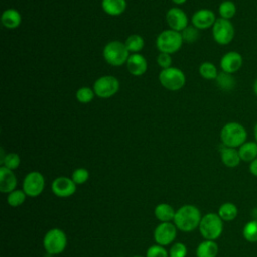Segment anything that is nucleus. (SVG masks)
<instances>
[{"label":"nucleus","instance_id":"nucleus-1","mask_svg":"<svg viewBox=\"0 0 257 257\" xmlns=\"http://www.w3.org/2000/svg\"><path fill=\"white\" fill-rule=\"evenodd\" d=\"M202 216L200 210L194 205H184L175 214L174 224L180 231L191 232L199 228Z\"/></svg>","mask_w":257,"mask_h":257},{"label":"nucleus","instance_id":"nucleus-2","mask_svg":"<svg viewBox=\"0 0 257 257\" xmlns=\"http://www.w3.org/2000/svg\"><path fill=\"white\" fill-rule=\"evenodd\" d=\"M248 133L245 126L237 121H229L223 125L220 139L223 146L238 149L247 141Z\"/></svg>","mask_w":257,"mask_h":257},{"label":"nucleus","instance_id":"nucleus-3","mask_svg":"<svg viewBox=\"0 0 257 257\" xmlns=\"http://www.w3.org/2000/svg\"><path fill=\"white\" fill-rule=\"evenodd\" d=\"M184 43L181 32L166 29L163 30L156 38V46L160 52L173 54L178 52Z\"/></svg>","mask_w":257,"mask_h":257},{"label":"nucleus","instance_id":"nucleus-4","mask_svg":"<svg viewBox=\"0 0 257 257\" xmlns=\"http://www.w3.org/2000/svg\"><path fill=\"white\" fill-rule=\"evenodd\" d=\"M130 55V51L127 50L124 42L118 40L107 42L102 50L104 60L112 66L123 65L126 63Z\"/></svg>","mask_w":257,"mask_h":257},{"label":"nucleus","instance_id":"nucleus-5","mask_svg":"<svg viewBox=\"0 0 257 257\" xmlns=\"http://www.w3.org/2000/svg\"><path fill=\"white\" fill-rule=\"evenodd\" d=\"M199 230L205 240L215 241L223 232V220L216 213H208L202 217Z\"/></svg>","mask_w":257,"mask_h":257},{"label":"nucleus","instance_id":"nucleus-6","mask_svg":"<svg viewBox=\"0 0 257 257\" xmlns=\"http://www.w3.org/2000/svg\"><path fill=\"white\" fill-rule=\"evenodd\" d=\"M159 81L161 85L166 89L177 91L185 86L186 75L182 69L171 66L161 70L159 73Z\"/></svg>","mask_w":257,"mask_h":257},{"label":"nucleus","instance_id":"nucleus-7","mask_svg":"<svg viewBox=\"0 0 257 257\" xmlns=\"http://www.w3.org/2000/svg\"><path fill=\"white\" fill-rule=\"evenodd\" d=\"M67 245V237L63 230L52 228L48 230L43 237V247L49 255L62 253Z\"/></svg>","mask_w":257,"mask_h":257},{"label":"nucleus","instance_id":"nucleus-8","mask_svg":"<svg viewBox=\"0 0 257 257\" xmlns=\"http://www.w3.org/2000/svg\"><path fill=\"white\" fill-rule=\"evenodd\" d=\"M212 36L214 41L220 45L229 44L235 36V27L231 20L217 18L212 27Z\"/></svg>","mask_w":257,"mask_h":257},{"label":"nucleus","instance_id":"nucleus-9","mask_svg":"<svg viewBox=\"0 0 257 257\" xmlns=\"http://www.w3.org/2000/svg\"><path fill=\"white\" fill-rule=\"evenodd\" d=\"M92 88L96 96L100 98H109L118 91L119 81L113 75H103L94 81Z\"/></svg>","mask_w":257,"mask_h":257},{"label":"nucleus","instance_id":"nucleus-10","mask_svg":"<svg viewBox=\"0 0 257 257\" xmlns=\"http://www.w3.org/2000/svg\"><path fill=\"white\" fill-rule=\"evenodd\" d=\"M45 187V179L40 172H29L23 179L22 190L28 197H38Z\"/></svg>","mask_w":257,"mask_h":257},{"label":"nucleus","instance_id":"nucleus-11","mask_svg":"<svg viewBox=\"0 0 257 257\" xmlns=\"http://www.w3.org/2000/svg\"><path fill=\"white\" fill-rule=\"evenodd\" d=\"M177 237V227L171 222L160 223L154 231V239L157 244L167 246L175 241Z\"/></svg>","mask_w":257,"mask_h":257},{"label":"nucleus","instance_id":"nucleus-12","mask_svg":"<svg viewBox=\"0 0 257 257\" xmlns=\"http://www.w3.org/2000/svg\"><path fill=\"white\" fill-rule=\"evenodd\" d=\"M166 21L170 29L183 31L189 25V19L186 12L179 7H172L166 13Z\"/></svg>","mask_w":257,"mask_h":257},{"label":"nucleus","instance_id":"nucleus-13","mask_svg":"<svg viewBox=\"0 0 257 257\" xmlns=\"http://www.w3.org/2000/svg\"><path fill=\"white\" fill-rule=\"evenodd\" d=\"M76 186L71 178L60 176L52 181L51 191L59 198H67L75 193Z\"/></svg>","mask_w":257,"mask_h":257},{"label":"nucleus","instance_id":"nucleus-14","mask_svg":"<svg viewBox=\"0 0 257 257\" xmlns=\"http://www.w3.org/2000/svg\"><path fill=\"white\" fill-rule=\"evenodd\" d=\"M243 65V56L235 50L226 52L220 59V68L222 71L234 74L241 69Z\"/></svg>","mask_w":257,"mask_h":257},{"label":"nucleus","instance_id":"nucleus-15","mask_svg":"<svg viewBox=\"0 0 257 257\" xmlns=\"http://www.w3.org/2000/svg\"><path fill=\"white\" fill-rule=\"evenodd\" d=\"M217 18L215 13L211 9L202 8L194 12L192 15L191 21L192 25H194L199 30H206L208 28H212Z\"/></svg>","mask_w":257,"mask_h":257},{"label":"nucleus","instance_id":"nucleus-16","mask_svg":"<svg viewBox=\"0 0 257 257\" xmlns=\"http://www.w3.org/2000/svg\"><path fill=\"white\" fill-rule=\"evenodd\" d=\"M125 64L127 71L134 76H142L148 69L147 59L140 53H132Z\"/></svg>","mask_w":257,"mask_h":257},{"label":"nucleus","instance_id":"nucleus-17","mask_svg":"<svg viewBox=\"0 0 257 257\" xmlns=\"http://www.w3.org/2000/svg\"><path fill=\"white\" fill-rule=\"evenodd\" d=\"M17 178L12 170L7 169L4 166L0 167V191L4 194L16 190Z\"/></svg>","mask_w":257,"mask_h":257},{"label":"nucleus","instance_id":"nucleus-18","mask_svg":"<svg viewBox=\"0 0 257 257\" xmlns=\"http://www.w3.org/2000/svg\"><path fill=\"white\" fill-rule=\"evenodd\" d=\"M220 156L222 163L228 168H235L239 166L241 162L238 149L235 148H229L222 145L220 148Z\"/></svg>","mask_w":257,"mask_h":257},{"label":"nucleus","instance_id":"nucleus-19","mask_svg":"<svg viewBox=\"0 0 257 257\" xmlns=\"http://www.w3.org/2000/svg\"><path fill=\"white\" fill-rule=\"evenodd\" d=\"M21 14L14 8H8L1 14V23L7 29H16L21 24Z\"/></svg>","mask_w":257,"mask_h":257},{"label":"nucleus","instance_id":"nucleus-20","mask_svg":"<svg viewBox=\"0 0 257 257\" xmlns=\"http://www.w3.org/2000/svg\"><path fill=\"white\" fill-rule=\"evenodd\" d=\"M101 8L109 16H119L126 9V0H101Z\"/></svg>","mask_w":257,"mask_h":257},{"label":"nucleus","instance_id":"nucleus-21","mask_svg":"<svg viewBox=\"0 0 257 257\" xmlns=\"http://www.w3.org/2000/svg\"><path fill=\"white\" fill-rule=\"evenodd\" d=\"M241 161L251 163L257 158V143L254 141H246L238 148Z\"/></svg>","mask_w":257,"mask_h":257},{"label":"nucleus","instance_id":"nucleus-22","mask_svg":"<svg viewBox=\"0 0 257 257\" xmlns=\"http://www.w3.org/2000/svg\"><path fill=\"white\" fill-rule=\"evenodd\" d=\"M218 244L213 240H205L201 242L196 249L197 257H217Z\"/></svg>","mask_w":257,"mask_h":257},{"label":"nucleus","instance_id":"nucleus-23","mask_svg":"<svg viewBox=\"0 0 257 257\" xmlns=\"http://www.w3.org/2000/svg\"><path fill=\"white\" fill-rule=\"evenodd\" d=\"M154 213H155L156 218L161 223H164V222L173 221L174 218H175L176 211L171 205H169L167 203H161V204L156 206V208L154 210Z\"/></svg>","mask_w":257,"mask_h":257},{"label":"nucleus","instance_id":"nucleus-24","mask_svg":"<svg viewBox=\"0 0 257 257\" xmlns=\"http://www.w3.org/2000/svg\"><path fill=\"white\" fill-rule=\"evenodd\" d=\"M217 86L222 89L223 91H231L235 88L237 82L236 78L234 77L233 74L227 73L224 71L219 72L217 78L215 79Z\"/></svg>","mask_w":257,"mask_h":257},{"label":"nucleus","instance_id":"nucleus-25","mask_svg":"<svg viewBox=\"0 0 257 257\" xmlns=\"http://www.w3.org/2000/svg\"><path fill=\"white\" fill-rule=\"evenodd\" d=\"M218 12L220 18L231 20L237 13V6L231 0L222 1L218 7Z\"/></svg>","mask_w":257,"mask_h":257},{"label":"nucleus","instance_id":"nucleus-26","mask_svg":"<svg viewBox=\"0 0 257 257\" xmlns=\"http://www.w3.org/2000/svg\"><path fill=\"white\" fill-rule=\"evenodd\" d=\"M218 215L223 221H232L234 220L238 215V209L237 206L233 203L227 202L220 206L218 210Z\"/></svg>","mask_w":257,"mask_h":257},{"label":"nucleus","instance_id":"nucleus-27","mask_svg":"<svg viewBox=\"0 0 257 257\" xmlns=\"http://www.w3.org/2000/svg\"><path fill=\"white\" fill-rule=\"evenodd\" d=\"M199 74L207 80H215L219 74L216 65L210 61H205L199 66Z\"/></svg>","mask_w":257,"mask_h":257},{"label":"nucleus","instance_id":"nucleus-28","mask_svg":"<svg viewBox=\"0 0 257 257\" xmlns=\"http://www.w3.org/2000/svg\"><path fill=\"white\" fill-rule=\"evenodd\" d=\"M124 44H125V46H126V48L130 52L138 53L144 48L145 40L139 34H132L125 39Z\"/></svg>","mask_w":257,"mask_h":257},{"label":"nucleus","instance_id":"nucleus-29","mask_svg":"<svg viewBox=\"0 0 257 257\" xmlns=\"http://www.w3.org/2000/svg\"><path fill=\"white\" fill-rule=\"evenodd\" d=\"M243 237L251 243L257 242V220H251L243 228Z\"/></svg>","mask_w":257,"mask_h":257},{"label":"nucleus","instance_id":"nucleus-30","mask_svg":"<svg viewBox=\"0 0 257 257\" xmlns=\"http://www.w3.org/2000/svg\"><path fill=\"white\" fill-rule=\"evenodd\" d=\"M94 90L88 86H82L78 88L75 92L76 100L80 103H88L94 98Z\"/></svg>","mask_w":257,"mask_h":257},{"label":"nucleus","instance_id":"nucleus-31","mask_svg":"<svg viewBox=\"0 0 257 257\" xmlns=\"http://www.w3.org/2000/svg\"><path fill=\"white\" fill-rule=\"evenodd\" d=\"M26 194L23 190H14L7 195V203L11 207H19L25 202Z\"/></svg>","mask_w":257,"mask_h":257},{"label":"nucleus","instance_id":"nucleus-32","mask_svg":"<svg viewBox=\"0 0 257 257\" xmlns=\"http://www.w3.org/2000/svg\"><path fill=\"white\" fill-rule=\"evenodd\" d=\"M181 34L184 42H187V43L196 42L200 36L199 29L196 28L194 25H188L183 31H181Z\"/></svg>","mask_w":257,"mask_h":257},{"label":"nucleus","instance_id":"nucleus-33","mask_svg":"<svg viewBox=\"0 0 257 257\" xmlns=\"http://www.w3.org/2000/svg\"><path fill=\"white\" fill-rule=\"evenodd\" d=\"M1 166L6 167L9 170H16L20 165V157L16 153H8L6 154L4 160L0 164Z\"/></svg>","mask_w":257,"mask_h":257},{"label":"nucleus","instance_id":"nucleus-34","mask_svg":"<svg viewBox=\"0 0 257 257\" xmlns=\"http://www.w3.org/2000/svg\"><path fill=\"white\" fill-rule=\"evenodd\" d=\"M89 178V173L85 168H77L72 172L71 179L76 185H82L86 183Z\"/></svg>","mask_w":257,"mask_h":257},{"label":"nucleus","instance_id":"nucleus-35","mask_svg":"<svg viewBox=\"0 0 257 257\" xmlns=\"http://www.w3.org/2000/svg\"><path fill=\"white\" fill-rule=\"evenodd\" d=\"M146 257H169V252L165 249L164 246L156 244L148 248Z\"/></svg>","mask_w":257,"mask_h":257},{"label":"nucleus","instance_id":"nucleus-36","mask_svg":"<svg viewBox=\"0 0 257 257\" xmlns=\"http://www.w3.org/2000/svg\"><path fill=\"white\" fill-rule=\"evenodd\" d=\"M187 246L182 242H176L169 250V257H186Z\"/></svg>","mask_w":257,"mask_h":257},{"label":"nucleus","instance_id":"nucleus-37","mask_svg":"<svg viewBox=\"0 0 257 257\" xmlns=\"http://www.w3.org/2000/svg\"><path fill=\"white\" fill-rule=\"evenodd\" d=\"M157 63L162 69L171 67L172 66V56H171V54L160 52L157 56Z\"/></svg>","mask_w":257,"mask_h":257},{"label":"nucleus","instance_id":"nucleus-38","mask_svg":"<svg viewBox=\"0 0 257 257\" xmlns=\"http://www.w3.org/2000/svg\"><path fill=\"white\" fill-rule=\"evenodd\" d=\"M249 171H250V173H251L253 176L257 177V158H256L255 160H253V161L250 163V165H249Z\"/></svg>","mask_w":257,"mask_h":257},{"label":"nucleus","instance_id":"nucleus-39","mask_svg":"<svg viewBox=\"0 0 257 257\" xmlns=\"http://www.w3.org/2000/svg\"><path fill=\"white\" fill-rule=\"evenodd\" d=\"M252 87H253V92H254V94L257 96V78H255Z\"/></svg>","mask_w":257,"mask_h":257},{"label":"nucleus","instance_id":"nucleus-40","mask_svg":"<svg viewBox=\"0 0 257 257\" xmlns=\"http://www.w3.org/2000/svg\"><path fill=\"white\" fill-rule=\"evenodd\" d=\"M175 4H177V5H182V4H184V3H186V1L187 0H172Z\"/></svg>","mask_w":257,"mask_h":257},{"label":"nucleus","instance_id":"nucleus-41","mask_svg":"<svg viewBox=\"0 0 257 257\" xmlns=\"http://www.w3.org/2000/svg\"><path fill=\"white\" fill-rule=\"evenodd\" d=\"M253 132H254V139H255V142L257 143V122H256L255 125H254Z\"/></svg>","mask_w":257,"mask_h":257},{"label":"nucleus","instance_id":"nucleus-42","mask_svg":"<svg viewBox=\"0 0 257 257\" xmlns=\"http://www.w3.org/2000/svg\"><path fill=\"white\" fill-rule=\"evenodd\" d=\"M133 257H144V256H140V255H136V256H133Z\"/></svg>","mask_w":257,"mask_h":257}]
</instances>
